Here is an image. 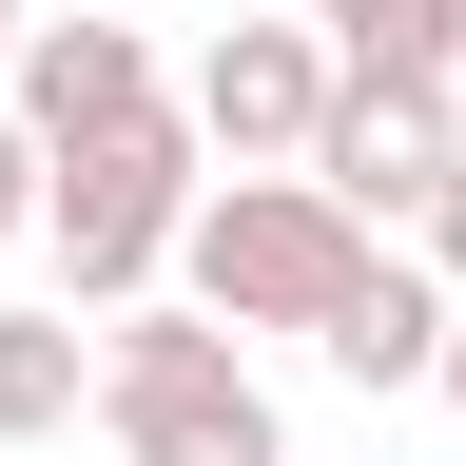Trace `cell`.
Wrapping results in <instances>:
<instances>
[{"label": "cell", "instance_id": "cell-1", "mask_svg": "<svg viewBox=\"0 0 466 466\" xmlns=\"http://www.w3.org/2000/svg\"><path fill=\"white\" fill-rule=\"evenodd\" d=\"M370 291V233H350L311 175H233V195H195V233H175V311L195 330H311L330 350V311Z\"/></svg>", "mask_w": 466, "mask_h": 466}, {"label": "cell", "instance_id": "cell-9", "mask_svg": "<svg viewBox=\"0 0 466 466\" xmlns=\"http://www.w3.org/2000/svg\"><path fill=\"white\" fill-rule=\"evenodd\" d=\"M97 408V330L78 311H0V447H58Z\"/></svg>", "mask_w": 466, "mask_h": 466}, {"label": "cell", "instance_id": "cell-6", "mask_svg": "<svg viewBox=\"0 0 466 466\" xmlns=\"http://www.w3.org/2000/svg\"><path fill=\"white\" fill-rule=\"evenodd\" d=\"M0 116H20L39 156H78V137L175 116V78H156V39H137V20H39V39H20V78H0Z\"/></svg>", "mask_w": 466, "mask_h": 466}, {"label": "cell", "instance_id": "cell-12", "mask_svg": "<svg viewBox=\"0 0 466 466\" xmlns=\"http://www.w3.org/2000/svg\"><path fill=\"white\" fill-rule=\"evenodd\" d=\"M20 39H39V0H0V78H20Z\"/></svg>", "mask_w": 466, "mask_h": 466}, {"label": "cell", "instance_id": "cell-11", "mask_svg": "<svg viewBox=\"0 0 466 466\" xmlns=\"http://www.w3.org/2000/svg\"><path fill=\"white\" fill-rule=\"evenodd\" d=\"M428 272H447V311H466V156H447V195H428Z\"/></svg>", "mask_w": 466, "mask_h": 466}, {"label": "cell", "instance_id": "cell-2", "mask_svg": "<svg viewBox=\"0 0 466 466\" xmlns=\"http://www.w3.org/2000/svg\"><path fill=\"white\" fill-rule=\"evenodd\" d=\"M214 195V156H195V116H137V137H78V156H39V253H58V311H156V272H175V233H195Z\"/></svg>", "mask_w": 466, "mask_h": 466}, {"label": "cell", "instance_id": "cell-3", "mask_svg": "<svg viewBox=\"0 0 466 466\" xmlns=\"http://www.w3.org/2000/svg\"><path fill=\"white\" fill-rule=\"evenodd\" d=\"M97 428H116V466H291L253 350L195 330V311H116L97 330Z\"/></svg>", "mask_w": 466, "mask_h": 466}, {"label": "cell", "instance_id": "cell-13", "mask_svg": "<svg viewBox=\"0 0 466 466\" xmlns=\"http://www.w3.org/2000/svg\"><path fill=\"white\" fill-rule=\"evenodd\" d=\"M447 408H466V311H447Z\"/></svg>", "mask_w": 466, "mask_h": 466}, {"label": "cell", "instance_id": "cell-8", "mask_svg": "<svg viewBox=\"0 0 466 466\" xmlns=\"http://www.w3.org/2000/svg\"><path fill=\"white\" fill-rule=\"evenodd\" d=\"M330 370L370 389V408H389V389H447V272H428V253H370V291L330 311Z\"/></svg>", "mask_w": 466, "mask_h": 466}, {"label": "cell", "instance_id": "cell-4", "mask_svg": "<svg viewBox=\"0 0 466 466\" xmlns=\"http://www.w3.org/2000/svg\"><path fill=\"white\" fill-rule=\"evenodd\" d=\"M330 39L311 20H214L195 39V78H175V116H195V156H233V175H311V137H330Z\"/></svg>", "mask_w": 466, "mask_h": 466}, {"label": "cell", "instance_id": "cell-10", "mask_svg": "<svg viewBox=\"0 0 466 466\" xmlns=\"http://www.w3.org/2000/svg\"><path fill=\"white\" fill-rule=\"evenodd\" d=\"M20 233H39V137L0 116V253H20Z\"/></svg>", "mask_w": 466, "mask_h": 466}, {"label": "cell", "instance_id": "cell-7", "mask_svg": "<svg viewBox=\"0 0 466 466\" xmlns=\"http://www.w3.org/2000/svg\"><path fill=\"white\" fill-rule=\"evenodd\" d=\"M291 20H311L330 78H370V97H466V0H291Z\"/></svg>", "mask_w": 466, "mask_h": 466}, {"label": "cell", "instance_id": "cell-5", "mask_svg": "<svg viewBox=\"0 0 466 466\" xmlns=\"http://www.w3.org/2000/svg\"><path fill=\"white\" fill-rule=\"evenodd\" d=\"M447 156H466V97H370V78H350V97H330V137H311V195L389 253V233H428Z\"/></svg>", "mask_w": 466, "mask_h": 466}]
</instances>
